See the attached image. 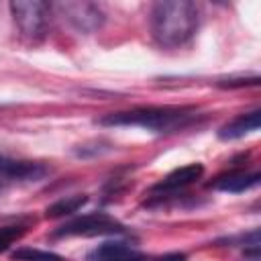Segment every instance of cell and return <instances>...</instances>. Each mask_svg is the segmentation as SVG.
<instances>
[{"label": "cell", "instance_id": "13", "mask_svg": "<svg viewBox=\"0 0 261 261\" xmlns=\"http://www.w3.org/2000/svg\"><path fill=\"white\" fill-rule=\"evenodd\" d=\"M24 234V226L10 224V226H0V253L6 251L14 241H18Z\"/></svg>", "mask_w": 261, "mask_h": 261}, {"label": "cell", "instance_id": "6", "mask_svg": "<svg viewBox=\"0 0 261 261\" xmlns=\"http://www.w3.org/2000/svg\"><path fill=\"white\" fill-rule=\"evenodd\" d=\"M49 169L43 163L37 161H22V159H12L6 155H0V175L8 179H20V181H37L45 177Z\"/></svg>", "mask_w": 261, "mask_h": 261}, {"label": "cell", "instance_id": "5", "mask_svg": "<svg viewBox=\"0 0 261 261\" xmlns=\"http://www.w3.org/2000/svg\"><path fill=\"white\" fill-rule=\"evenodd\" d=\"M57 14L77 33L92 35L104 24V10L94 2H57Z\"/></svg>", "mask_w": 261, "mask_h": 261}, {"label": "cell", "instance_id": "9", "mask_svg": "<svg viewBox=\"0 0 261 261\" xmlns=\"http://www.w3.org/2000/svg\"><path fill=\"white\" fill-rule=\"evenodd\" d=\"M261 175L257 171H228V173H222L218 175L216 179H212L210 188L214 190H220V192H230V194H239V192H245V190H251L259 184Z\"/></svg>", "mask_w": 261, "mask_h": 261}, {"label": "cell", "instance_id": "14", "mask_svg": "<svg viewBox=\"0 0 261 261\" xmlns=\"http://www.w3.org/2000/svg\"><path fill=\"white\" fill-rule=\"evenodd\" d=\"M259 84V75H249V77H226L220 80L218 86L220 88H245V86H257Z\"/></svg>", "mask_w": 261, "mask_h": 261}, {"label": "cell", "instance_id": "12", "mask_svg": "<svg viewBox=\"0 0 261 261\" xmlns=\"http://www.w3.org/2000/svg\"><path fill=\"white\" fill-rule=\"evenodd\" d=\"M14 261H65L61 255L43 251V249H33V247H18L10 255Z\"/></svg>", "mask_w": 261, "mask_h": 261}, {"label": "cell", "instance_id": "15", "mask_svg": "<svg viewBox=\"0 0 261 261\" xmlns=\"http://www.w3.org/2000/svg\"><path fill=\"white\" fill-rule=\"evenodd\" d=\"M155 261H186V253H167V255L157 257Z\"/></svg>", "mask_w": 261, "mask_h": 261}, {"label": "cell", "instance_id": "2", "mask_svg": "<svg viewBox=\"0 0 261 261\" xmlns=\"http://www.w3.org/2000/svg\"><path fill=\"white\" fill-rule=\"evenodd\" d=\"M190 108H171V106H149L133 108L122 112H110L98 120L102 126H141L153 133H167L186 126L194 118Z\"/></svg>", "mask_w": 261, "mask_h": 261}, {"label": "cell", "instance_id": "7", "mask_svg": "<svg viewBox=\"0 0 261 261\" xmlns=\"http://www.w3.org/2000/svg\"><path fill=\"white\" fill-rule=\"evenodd\" d=\"M88 261H147V257L122 241H106L88 253Z\"/></svg>", "mask_w": 261, "mask_h": 261}, {"label": "cell", "instance_id": "1", "mask_svg": "<svg viewBox=\"0 0 261 261\" xmlns=\"http://www.w3.org/2000/svg\"><path fill=\"white\" fill-rule=\"evenodd\" d=\"M198 29V6L188 0H163L151 8L153 39L167 49L186 45Z\"/></svg>", "mask_w": 261, "mask_h": 261}, {"label": "cell", "instance_id": "4", "mask_svg": "<svg viewBox=\"0 0 261 261\" xmlns=\"http://www.w3.org/2000/svg\"><path fill=\"white\" fill-rule=\"evenodd\" d=\"M122 232H124V226L116 218L104 212H92V214H84L67 220L53 234L55 237H104V234H122Z\"/></svg>", "mask_w": 261, "mask_h": 261}, {"label": "cell", "instance_id": "8", "mask_svg": "<svg viewBox=\"0 0 261 261\" xmlns=\"http://www.w3.org/2000/svg\"><path fill=\"white\" fill-rule=\"evenodd\" d=\"M202 173H204V165H202V163H188V165H181V167L173 169L171 173H167L157 186H153V192H171V190L186 188V186L194 184L196 179H200Z\"/></svg>", "mask_w": 261, "mask_h": 261}, {"label": "cell", "instance_id": "10", "mask_svg": "<svg viewBox=\"0 0 261 261\" xmlns=\"http://www.w3.org/2000/svg\"><path fill=\"white\" fill-rule=\"evenodd\" d=\"M259 122H261V112L259 110H251L247 114H239L237 118H232L230 122L220 126L218 139H222V141L241 139V137H245L249 133H255L259 128Z\"/></svg>", "mask_w": 261, "mask_h": 261}, {"label": "cell", "instance_id": "3", "mask_svg": "<svg viewBox=\"0 0 261 261\" xmlns=\"http://www.w3.org/2000/svg\"><path fill=\"white\" fill-rule=\"evenodd\" d=\"M10 12L22 39H27L29 43H37L45 37L49 22V4L39 0H16L10 2Z\"/></svg>", "mask_w": 261, "mask_h": 261}, {"label": "cell", "instance_id": "11", "mask_svg": "<svg viewBox=\"0 0 261 261\" xmlns=\"http://www.w3.org/2000/svg\"><path fill=\"white\" fill-rule=\"evenodd\" d=\"M86 202H88V196H84V194H77V196H65V198H61V200L53 202L51 206H47L45 216H47V218H61V216H69V214L77 212Z\"/></svg>", "mask_w": 261, "mask_h": 261}]
</instances>
